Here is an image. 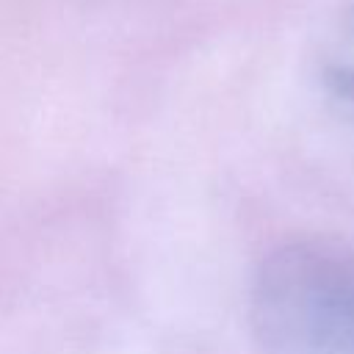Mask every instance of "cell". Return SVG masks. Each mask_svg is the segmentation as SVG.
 Masks as SVG:
<instances>
[{"instance_id":"obj_1","label":"cell","mask_w":354,"mask_h":354,"mask_svg":"<svg viewBox=\"0 0 354 354\" xmlns=\"http://www.w3.org/2000/svg\"><path fill=\"white\" fill-rule=\"evenodd\" d=\"M249 324L260 354H354V246L274 249L254 271Z\"/></svg>"},{"instance_id":"obj_2","label":"cell","mask_w":354,"mask_h":354,"mask_svg":"<svg viewBox=\"0 0 354 354\" xmlns=\"http://www.w3.org/2000/svg\"><path fill=\"white\" fill-rule=\"evenodd\" d=\"M329 83L335 86V91L340 97H346L354 105V61L348 64H335L329 69Z\"/></svg>"}]
</instances>
